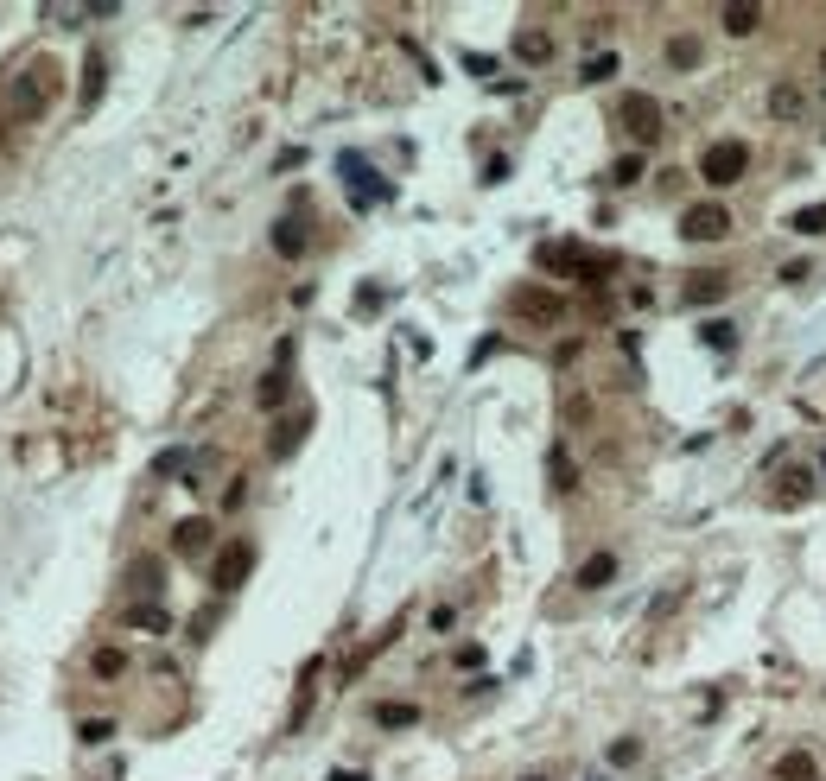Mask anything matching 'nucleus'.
<instances>
[{
  "label": "nucleus",
  "mask_w": 826,
  "mask_h": 781,
  "mask_svg": "<svg viewBox=\"0 0 826 781\" xmlns=\"http://www.w3.org/2000/svg\"><path fill=\"white\" fill-rule=\"evenodd\" d=\"M546 470H554V489H572V483H579V470H572V458H566V451L546 458Z\"/></svg>",
  "instance_id": "cd10ccee"
},
{
  "label": "nucleus",
  "mask_w": 826,
  "mask_h": 781,
  "mask_svg": "<svg viewBox=\"0 0 826 781\" xmlns=\"http://www.w3.org/2000/svg\"><path fill=\"white\" fill-rule=\"evenodd\" d=\"M496 343H503V337H477V349H470V369H477V363H490V356H496Z\"/></svg>",
  "instance_id": "2f4dec72"
},
{
  "label": "nucleus",
  "mask_w": 826,
  "mask_h": 781,
  "mask_svg": "<svg viewBox=\"0 0 826 781\" xmlns=\"http://www.w3.org/2000/svg\"><path fill=\"white\" fill-rule=\"evenodd\" d=\"M324 781H369V775H363V768H331Z\"/></svg>",
  "instance_id": "e433bc0d"
},
{
  "label": "nucleus",
  "mask_w": 826,
  "mask_h": 781,
  "mask_svg": "<svg viewBox=\"0 0 826 781\" xmlns=\"http://www.w3.org/2000/svg\"><path fill=\"white\" fill-rule=\"evenodd\" d=\"M515 312L534 318V324H554V318L566 312V299H560V293H515Z\"/></svg>",
  "instance_id": "9b49d317"
},
{
  "label": "nucleus",
  "mask_w": 826,
  "mask_h": 781,
  "mask_svg": "<svg viewBox=\"0 0 826 781\" xmlns=\"http://www.w3.org/2000/svg\"><path fill=\"white\" fill-rule=\"evenodd\" d=\"M39 83H51V70H45V64L32 70V77H20V83H13V115H20V121L45 115V90H39Z\"/></svg>",
  "instance_id": "9d476101"
},
{
  "label": "nucleus",
  "mask_w": 826,
  "mask_h": 781,
  "mask_svg": "<svg viewBox=\"0 0 826 781\" xmlns=\"http://www.w3.org/2000/svg\"><path fill=\"white\" fill-rule=\"evenodd\" d=\"M616 77V51H598V57H585V83H610Z\"/></svg>",
  "instance_id": "393cba45"
},
{
  "label": "nucleus",
  "mask_w": 826,
  "mask_h": 781,
  "mask_svg": "<svg viewBox=\"0 0 826 781\" xmlns=\"http://www.w3.org/2000/svg\"><path fill=\"white\" fill-rule=\"evenodd\" d=\"M211 540H217V521H211V515H185V521L172 528V553H203Z\"/></svg>",
  "instance_id": "6e6552de"
},
{
  "label": "nucleus",
  "mask_w": 826,
  "mask_h": 781,
  "mask_svg": "<svg viewBox=\"0 0 826 781\" xmlns=\"http://www.w3.org/2000/svg\"><path fill=\"white\" fill-rule=\"evenodd\" d=\"M242 502H248V476H236V483H229V495H223V509H242Z\"/></svg>",
  "instance_id": "72a5a7b5"
},
{
  "label": "nucleus",
  "mask_w": 826,
  "mask_h": 781,
  "mask_svg": "<svg viewBox=\"0 0 826 781\" xmlns=\"http://www.w3.org/2000/svg\"><path fill=\"white\" fill-rule=\"evenodd\" d=\"M700 343H706V349H731V324H725V318H718V324H706V330H700Z\"/></svg>",
  "instance_id": "7c9ffc66"
},
{
  "label": "nucleus",
  "mask_w": 826,
  "mask_h": 781,
  "mask_svg": "<svg viewBox=\"0 0 826 781\" xmlns=\"http://www.w3.org/2000/svg\"><path fill=\"white\" fill-rule=\"evenodd\" d=\"M127 622H133V629H147V635H159V629H172V616H166L159 604H133V610H127Z\"/></svg>",
  "instance_id": "6ab92c4d"
},
{
  "label": "nucleus",
  "mask_w": 826,
  "mask_h": 781,
  "mask_svg": "<svg viewBox=\"0 0 826 781\" xmlns=\"http://www.w3.org/2000/svg\"><path fill=\"white\" fill-rule=\"evenodd\" d=\"M820 70H826V51H820Z\"/></svg>",
  "instance_id": "ea45409f"
},
{
  "label": "nucleus",
  "mask_w": 826,
  "mask_h": 781,
  "mask_svg": "<svg viewBox=\"0 0 826 781\" xmlns=\"http://www.w3.org/2000/svg\"><path fill=\"white\" fill-rule=\"evenodd\" d=\"M312 248V223H305V197H293V217L273 223V254L280 261H299Z\"/></svg>",
  "instance_id": "39448f33"
},
{
  "label": "nucleus",
  "mask_w": 826,
  "mask_h": 781,
  "mask_svg": "<svg viewBox=\"0 0 826 781\" xmlns=\"http://www.w3.org/2000/svg\"><path fill=\"white\" fill-rule=\"evenodd\" d=\"M133 585H141L147 597H159V585H166V572H159V559H133V572H127Z\"/></svg>",
  "instance_id": "aec40b11"
},
{
  "label": "nucleus",
  "mask_w": 826,
  "mask_h": 781,
  "mask_svg": "<svg viewBox=\"0 0 826 781\" xmlns=\"http://www.w3.org/2000/svg\"><path fill=\"white\" fill-rule=\"evenodd\" d=\"M624 133L649 147V140L661 133V102H655V96H630V102H624Z\"/></svg>",
  "instance_id": "423d86ee"
},
{
  "label": "nucleus",
  "mask_w": 826,
  "mask_h": 781,
  "mask_svg": "<svg viewBox=\"0 0 826 781\" xmlns=\"http://www.w3.org/2000/svg\"><path fill=\"white\" fill-rule=\"evenodd\" d=\"M464 70L470 77H496V57L490 51H464Z\"/></svg>",
  "instance_id": "c756f323"
},
{
  "label": "nucleus",
  "mask_w": 826,
  "mask_h": 781,
  "mask_svg": "<svg viewBox=\"0 0 826 781\" xmlns=\"http://www.w3.org/2000/svg\"><path fill=\"white\" fill-rule=\"evenodd\" d=\"M108 731H115V725H108V718H90V725H83V743H102V737H108Z\"/></svg>",
  "instance_id": "c9c22d12"
},
{
  "label": "nucleus",
  "mask_w": 826,
  "mask_h": 781,
  "mask_svg": "<svg viewBox=\"0 0 826 781\" xmlns=\"http://www.w3.org/2000/svg\"><path fill=\"white\" fill-rule=\"evenodd\" d=\"M305 433H312V407H299V413H287L280 425H273V439H267V451H273V458H293Z\"/></svg>",
  "instance_id": "0eeeda50"
},
{
  "label": "nucleus",
  "mask_w": 826,
  "mask_h": 781,
  "mask_svg": "<svg viewBox=\"0 0 826 781\" xmlns=\"http://www.w3.org/2000/svg\"><path fill=\"white\" fill-rule=\"evenodd\" d=\"M795 229H801V236H820V229H826V203H807V210H795Z\"/></svg>",
  "instance_id": "a878e982"
},
{
  "label": "nucleus",
  "mask_w": 826,
  "mask_h": 781,
  "mask_svg": "<svg viewBox=\"0 0 826 781\" xmlns=\"http://www.w3.org/2000/svg\"><path fill=\"white\" fill-rule=\"evenodd\" d=\"M521 781H546V775H521Z\"/></svg>",
  "instance_id": "4c0bfd02"
},
{
  "label": "nucleus",
  "mask_w": 826,
  "mask_h": 781,
  "mask_svg": "<svg viewBox=\"0 0 826 781\" xmlns=\"http://www.w3.org/2000/svg\"><path fill=\"white\" fill-rule=\"evenodd\" d=\"M217 610H223V604H211V610H203V616L191 622V635H197V642H203V635H211V629H217Z\"/></svg>",
  "instance_id": "473e14b6"
},
{
  "label": "nucleus",
  "mask_w": 826,
  "mask_h": 781,
  "mask_svg": "<svg viewBox=\"0 0 826 781\" xmlns=\"http://www.w3.org/2000/svg\"><path fill=\"white\" fill-rule=\"evenodd\" d=\"M801 108H807V96H801L795 83H776V90H770V115H776V121H801Z\"/></svg>",
  "instance_id": "2eb2a0df"
},
{
  "label": "nucleus",
  "mask_w": 826,
  "mask_h": 781,
  "mask_svg": "<svg viewBox=\"0 0 826 781\" xmlns=\"http://www.w3.org/2000/svg\"><path fill=\"white\" fill-rule=\"evenodd\" d=\"M357 312L369 318V312H382V287H363V299H357Z\"/></svg>",
  "instance_id": "f704fd0d"
},
{
  "label": "nucleus",
  "mask_w": 826,
  "mask_h": 781,
  "mask_svg": "<svg viewBox=\"0 0 826 781\" xmlns=\"http://www.w3.org/2000/svg\"><path fill=\"white\" fill-rule=\"evenodd\" d=\"M744 166H750V147H744V140H712V147L700 153V178H706L712 191L737 185V178H744Z\"/></svg>",
  "instance_id": "f03ea898"
},
{
  "label": "nucleus",
  "mask_w": 826,
  "mask_h": 781,
  "mask_svg": "<svg viewBox=\"0 0 826 781\" xmlns=\"http://www.w3.org/2000/svg\"><path fill=\"white\" fill-rule=\"evenodd\" d=\"M680 236H686V242H725V236H731V210H725V203H693V210L680 217Z\"/></svg>",
  "instance_id": "20e7f679"
},
{
  "label": "nucleus",
  "mask_w": 826,
  "mask_h": 781,
  "mask_svg": "<svg viewBox=\"0 0 826 781\" xmlns=\"http://www.w3.org/2000/svg\"><path fill=\"white\" fill-rule=\"evenodd\" d=\"M616 579V553H591L585 565H579V591H598V585H610Z\"/></svg>",
  "instance_id": "ddd939ff"
},
{
  "label": "nucleus",
  "mask_w": 826,
  "mask_h": 781,
  "mask_svg": "<svg viewBox=\"0 0 826 781\" xmlns=\"http://www.w3.org/2000/svg\"><path fill=\"white\" fill-rule=\"evenodd\" d=\"M515 57L521 64H546V57H554V39H546V32H521L515 39Z\"/></svg>",
  "instance_id": "a211bd4d"
},
{
  "label": "nucleus",
  "mask_w": 826,
  "mask_h": 781,
  "mask_svg": "<svg viewBox=\"0 0 826 781\" xmlns=\"http://www.w3.org/2000/svg\"><path fill=\"white\" fill-rule=\"evenodd\" d=\"M636 756H642V743H636V737H616V743H610V762H616V768H630Z\"/></svg>",
  "instance_id": "c85d7f7f"
},
{
  "label": "nucleus",
  "mask_w": 826,
  "mask_h": 781,
  "mask_svg": "<svg viewBox=\"0 0 826 781\" xmlns=\"http://www.w3.org/2000/svg\"><path fill=\"white\" fill-rule=\"evenodd\" d=\"M337 178L350 185V203H357V210H375V203H388V197H394V185H388L382 172H369V159H363V153H337Z\"/></svg>",
  "instance_id": "f257e3e1"
},
{
  "label": "nucleus",
  "mask_w": 826,
  "mask_h": 781,
  "mask_svg": "<svg viewBox=\"0 0 826 781\" xmlns=\"http://www.w3.org/2000/svg\"><path fill=\"white\" fill-rule=\"evenodd\" d=\"M813 495V470H788L782 476V502H807Z\"/></svg>",
  "instance_id": "5701e85b"
},
{
  "label": "nucleus",
  "mask_w": 826,
  "mask_h": 781,
  "mask_svg": "<svg viewBox=\"0 0 826 781\" xmlns=\"http://www.w3.org/2000/svg\"><path fill=\"white\" fill-rule=\"evenodd\" d=\"M776 781H813V756H801V750L782 756V762H776Z\"/></svg>",
  "instance_id": "4be33fe9"
},
{
  "label": "nucleus",
  "mask_w": 826,
  "mask_h": 781,
  "mask_svg": "<svg viewBox=\"0 0 826 781\" xmlns=\"http://www.w3.org/2000/svg\"><path fill=\"white\" fill-rule=\"evenodd\" d=\"M248 572H254V540H229V546H223V559L211 565L217 597H229L236 585H248Z\"/></svg>",
  "instance_id": "7ed1b4c3"
},
{
  "label": "nucleus",
  "mask_w": 826,
  "mask_h": 781,
  "mask_svg": "<svg viewBox=\"0 0 826 781\" xmlns=\"http://www.w3.org/2000/svg\"><path fill=\"white\" fill-rule=\"evenodd\" d=\"M102 90H108V57H102V45H90V51H83V90H77V102L96 108Z\"/></svg>",
  "instance_id": "1a4fd4ad"
},
{
  "label": "nucleus",
  "mask_w": 826,
  "mask_h": 781,
  "mask_svg": "<svg viewBox=\"0 0 826 781\" xmlns=\"http://www.w3.org/2000/svg\"><path fill=\"white\" fill-rule=\"evenodd\" d=\"M375 725L382 731H407V725H420V705H407V699L400 705H375Z\"/></svg>",
  "instance_id": "dca6fc26"
},
{
  "label": "nucleus",
  "mask_w": 826,
  "mask_h": 781,
  "mask_svg": "<svg viewBox=\"0 0 826 781\" xmlns=\"http://www.w3.org/2000/svg\"><path fill=\"white\" fill-rule=\"evenodd\" d=\"M254 400L273 413V407H287V363H273L267 375H261V388H254Z\"/></svg>",
  "instance_id": "4468645a"
},
{
  "label": "nucleus",
  "mask_w": 826,
  "mask_h": 781,
  "mask_svg": "<svg viewBox=\"0 0 826 781\" xmlns=\"http://www.w3.org/2000/svg\"><path fill=\"white\" fill-rule=\"evenodd\" d=\"M820 470H826V451H820Z\"/></svg>",
  "instance_id": "58836bf2"
},
{
  "label": "nucleus",
  "mask_w": 826,
  "mask_h": 781,
  "mask_svg": "<svg viewBox=\"0 0 826 781\" xmlns=\"http://www.w3.org/2000/svg\"><path fill=\"white\" fill-rule=\"evenodd\" d=\"M636 178H642V153H624L610 166V185H636Z\"/></svg>",
  "instance_id": "bb28decb"
},
{
  "label": "nucleus",
  "mask_w": 826,
  "mask_h": 781,
  "mask_svg": "<svg viewBox=\"0 0 826 781\" xmlns=\"http://www.w3.org/2000/svg\"><path fill=\"white\" fill-rule=\"evenodd\" d=\"M90 667H96V680H115V674L127 667V655H121V648H96V655H90Z\"/></svg>",
  "instance_id": "b1692460"
},
{
  "label": "nucleus",
  "mask_w": 826,
  "mask_h": 781,
  "mask_svg": "<svg viewBox=\"0 0 826 781\" xmlns=\"http://www.w3.org/2000/svg\"><path fill=\"white\" fill-rule=\"evenodd\" d=\"M756 26H763V7H725V32H756Z\"/></svg>",
  "instance_id": "412c9836"
},
{
  "label": "nucleus",
  "mask_w": 826,
  "mask_h": 781,
  "mask_svg": "<svg viewBox=\"0 0 826 781\" xmlns=\"http://www.w3.org/2000/svg\"><path fill=\"white\" fill-rule=\"evenodd\" d=\"M667 64H674V70H693V64H700V39H693V32H674V39H667Z\"/></svg>",
  "instance_id": "f3484780"
},
{
  "label": "nucleus",
  "mask_w": 826,
  "mask_h": 781,
  "mask_svg": "<svg viewBox=\"0 0 826 781\" xmlns=\"http://www.w3.org/2000/svg\"><path fill=\"white\" fill-rule=\"evenodd\" d=\"M725 293H731L725 273H693V279H686V305H718Z\"/></svg>",
  "instance_id": "f8f14e48"
}]
</instances>
